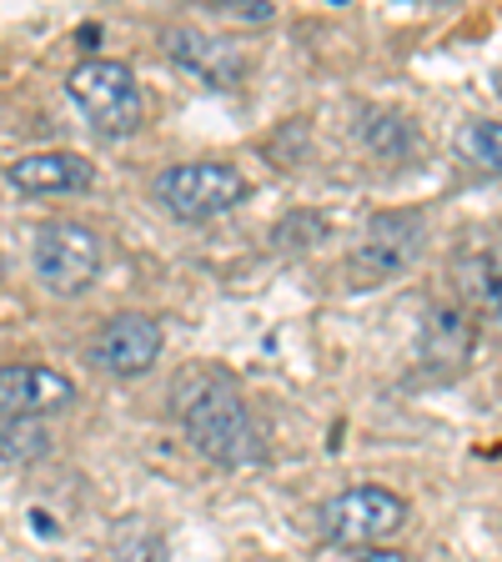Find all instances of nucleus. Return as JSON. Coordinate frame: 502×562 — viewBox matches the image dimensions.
<instances>
[{"label":"nucleus","mask_w":502,"mask_h":562,"mask_svg":"<svg viewBox=\"0 0 502 562\" xmlns=\"http://www.w3.org/2000/svg\"><path fill=\"white\" fill-rule=\"evenodd\" d=\"M498 91H502V70H498Z\"/></svg>","instance_id":"a211bd4d"},{"label":"nucleus","mask_w":502,"mask_h":562,"mask_svg":"<svg viewBox=\"0 0 502 562\" xmlns=\"http://www.w3.org/2000/svg\"><path fill=\"white\" fill-rule=\"evenodd\" d=\"M111 562H161L166 558V542L152 522H141V517H126V522L111 532Z\"/></svg>","instance_id":"4468645a"},{"label":"nucleus","mask_w":502,"mask_h":562,"mask_svg":"<svg viewBox=\"0 0 502 562\" xmlns=\"http://www.w3.org/2000/svg\"><path fill=\"white\" fill-rule=\"evenodd\" d=\"M322 527L342 548H382L387 538H398L408 527V503L377 482H357V487H342L337 497L322 503Z\"/></svg>","instance_id":"7ed1b4c3"},{"label":"nucleus","mask_w":502,"mask_h":562,"mask_svg":"<svg viewBox=\"0 0 502 562\" xmlns=\"http://www.w3.org/2000/svg\"><path fill=\"white\" fill-rule=\"evenodd\" d=\"M101 236L81 222H46L35 232V246H31V267L41 277V286L56 296H76L86 292L96 277H101Z\"/></svg>","instance_id":"20e7f679"},{"label":"nucleus","mask_w":502,"mask_h":562,"mask_svg":"<svg viewBox=\"0 0 502 562\" xmlns=\"http://www.w3.org/2000/svg\"><path fill=\"white\" fill-rule=\"evenodd\" d=\"M5 181L21 196H70L86 191L96 181V166L76 151H41V156H21L5 166Z\"/></svg>","instance_id":"9d476101"},{"label":"nucleus","mask_w":502,"mask_h":562,"mask_svg":"<svg viewBox=\"0 0 502 562\" xmlns=\"http://www.w3.org/2000/svg\"><path fill=\"white\" fill-rule=\"evenodd\" d=\"M422 347H427V357H433L437 367L462 362V357H468V347H472L468 316L453 312V306H437L433 322H427V341H422Z\"/></svg>","instance_id":"9b49d317"},{"label":"nucleus","mask_w":502,"mask_h":562,"mask_svg":"<svg viewBox=\"0 0 502 562\" xmlns=\"http://www.w3.org/2000/svg\"><path fill=\"white\" fill-rule=\"evenodd\" d=\"M46 447H51V432L35 417H5V427H0V457H5V468H25L35 457H46Z\"/></svg>","instance_id":"ddd939ff"},{"label":"nucleus","mask_w":502,"mask_h":562,"mask_svg":"<svg viewBox=\"0 0 502 562\" xmlns=\"http://www.w3.org/2000/svg\"><path fill=\"white\" fill-rule=\"evenodd\" d=\"M161 41H166V56H171L176 66L201 76V81H211V86H236L246 76L242 50H236L232 41H222V35H207V31H197V25H171Z\"/></svg>","instance_id":"1a4fd4ad"},{"label":"nucleus","mask_w":502,"mask_h":562,"mask_svg":"<svg viewBox=\"0 0 502 562\" xmlns=\"http://www.w3.org/2000/svg\"><path fill=\"white\" fill-rule=\"evenodd\" d=\"M211 11L226 15V21H252V25L271 21V5H267V0H216Z\"/></svg>","instance_id":"dca6fc26"},{"label":"nucleus","mask_w":502,"mask_h":562,"mask_svg":"<svg viewBox=\"0 0 502 562\" xmlns=\"http://www.w3.org/2000/svg\"><path fill=\"white\" fill-rule=\"evenodd\" d=\"M171 407L181 432L191 437L201 457L222 462V468H246L261 457V432L252 422L236 376H226L222 367H191L176 376L171 386Z\"/></svg>","instance_id":"f257e3e1"},{"label":"nucleus","mask_w":502,"mask_h":562,"mask_svg":"<svg viewBox=\"0 0 502 562\" xmlns=\"http://www.w3.org/2000/svg\"><path fill=\"white\" fill-rule=\"evenodd\" d=\"M156 196L171 216L181 222H211L222 211L242 206L246 196V176L226 161H187V166H166L156 176Z\"/></svg>","instance_id":"39448f33"},{"label":"nucleus","mask_w":502,"mask_h":562,"mask_svg":"<svg viewBox=\"0 0 502 562\" xmlns=\"http://www.w3.org/2000/svg\"><path fill=\"white\" fill-rule=\"evenodd\" d=\"M66 91L101 136H131V131H141V121H146V101H141V86L126 60L86 56L81 66L66 76Z\"/></svg>","instance_id":"f03ea898"},{"label":"nucleus","mask_w":502,"mask_h":562,"mask_svg":"<svg viewBox=\"0 0 502 562\" xmlns=\"http://www.w3.org/2000/svg\"><path fill=\"white\" fill-rule=\"evenodd\" d=\"M76 402V382L56 367L41 362H11L0 372V407L5 417H46Z\"/></svg>","instance_id":"6e6552de"},{"label":"nucleus","mask_w":502,"mask_h":562,"mask_svg":"<svg viewBox=\"0 0 502 562\" xmlns=\"http://www.w3.org/2000/svg\"><path fill=\"white\" fill-rule=\"evenodd\" d=\"M161 357V327H156L152 316H111L101 327V337L91 341V362L105 367L111 376H136Z\"/></svg>","instance_id":"0eeeda50"},{"label":"nucleus","mask_w":502,"mask_h":562,"mask_svg":"<svg viewBox=\"0 0 502 562\" xmlns=\"http://www.w3.org/2000/svg\"><path fill=\"white\" fill-rule=\"evenodd\" d=\"M422 236H427L422 211H382L367 222L362 241L352 246V267L362 277H398L422 257Z\"/></svg>","instance_id":"423d86ee"},{"label":"nucleus","mask_w":502,"mask_h":562,"mask_svg":"<svg viewBox=\"0 0 502 562\" xmlns=\"http://www.w3.org/2000/svg\"><path fill=\"white\" fill-rule=\"evenodd\" d=\"M457 156L472 166H482V171L502 176V126L498 121H468V126H457L453 136Z\"/></svg>","instance_id":"f8f14e48"},{"label":"nucleus","mask_w":502,"mask_h":562,"mask_svg":"<svg viewBox=\"0 0 502 562\" xmlns=\"http://www.w3.org/2000/svg\"><path fill=\"white\" fill-rule=\"evenodd\" d=\"M352 562H408V558L392 548H362V552H352Z\"/></svg>","instance_id":"f3484780"},{"label":"nucleus","mask_w":502,"mask_h":562,"mask_svg":"<svg viewBox=\"0 0 502 562\" xmlns=\"http://www.w3.org/2000/svg\"><path fill=\"white\" fill-rule=\"evenodd\" d=\"M362 136H367V146H372L377 156H387V161H402V156L417 151V126L402 121V116H387V111L382 116H367Z\"/></svg>","instance_id":"2eb2a0df"}]
</instances>
